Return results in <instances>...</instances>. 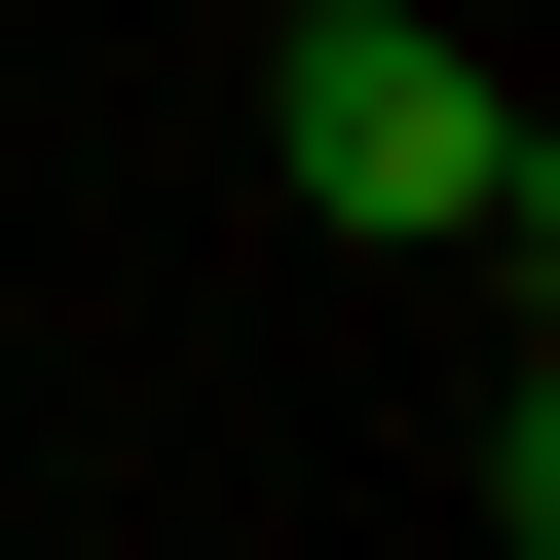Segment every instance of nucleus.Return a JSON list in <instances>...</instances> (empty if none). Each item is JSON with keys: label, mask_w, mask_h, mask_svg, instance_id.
<instances>
[{"label": "nucleus", "mask_w": 560, "mask_h": 560, "mask_svg": "<svg viewBox=\"0 0 560 560\" xmlns=\"http://www.w3.org/2000/svg\"><path fill=\"white\" fill-rule=\"evenodd\" d=\"M261 150H300V224L486 261V300H523V224H560V113L448 38V0H300V38H261Z\"/></svg>", "instance_id": "nucleus-1"}]
</instances>
